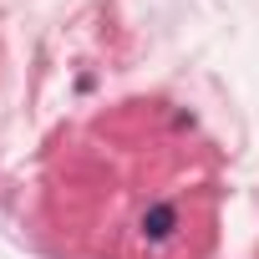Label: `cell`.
<instances>
[{
  "label": "cell",
  "instance_id": "6da1fadb",
  "mask_svg": "<svg viewBox=\"0 0 259 259\" xmlns=\"http://www.w3.org/2000/svg\"><path fill=\"white\" fill-rule=\"evenodd\" d=\"M173 229H178V208H173V203H153V208L143 213V239L163 244V239H168Z\"/></svg>",
  "mask_w": 259,
  "mask_h": 259
}]
</instances>
